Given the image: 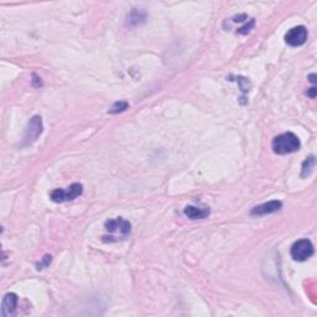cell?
I'll return each instance as SVG.
<instances>
[{
    "mask_svg": "<svg viewBox=\"0 0 317 317\" xmlns=\"http://www.w3.org/2000/svg\"><path fill=\"white\" fill-rule=\"evenodd\" d=\"M105 231L108 236L103 237L104 242H118L128 237L131 231V225L127 219L118 217V218L105 222Z\"/></svg>",
    "mask_w": 317,
    "mask_h": 317,
    "instance_id": "1",
    "label": "cell"
},
{
    "mask_svg": "<svg viewBox=\"0 0 317 317\" xmlns=\"http://www.w3.org/2000/svg\"><path fill=\"white\" fill-rule=\"evenodd\" d=\"M300 140L293 133H284L281 135H278L274 140H273L271 148L273 151L278 155H286L291 154V152L298 151L300 149Z\"/></svg>",
    "mask_w": 317,
    "mask_h": 317,
    "instance_id": "2",
    "label": "cell"
},
{
    "mask_svg": "<svg viewBox=\"0 0 317 317\" xmlns=\"http://www.w3.org/2000/svg\"><path fill=\"white\" fill-rule=\"evenodd\" d=\"M313 245L309 239H300L295 242L291 246V257L296 262H305V260L310 259L313 255Z\"/></svg>",
    "mask_w": 317,
    "mask_h": 317,
    "instance_id": "3",
    "label": "cell"
},
{
    "mask_svg": "<svg viewBox=\"0 0 317 317\" xmlns=\"http://www.w3.org/2000/svg\"><path fill=\"white\" fill-rule=\"evenodd\" d=\"M83 192V186L81 184H73L67 190L57 189L51 192V199L57 203H62L66 201H72V199L77 198L78 196L82 195Z\"/></svg>",
    "mask_w": 317,
    "mask_h": 317,
    "instance_id": "4",
    "label": "cell"
},
{
    "mask_svg": "<svg viewBox=\"0 0 317 317\" xmlns=\"http://www.w3.org/2000/svg\"><path fill=\"white\" fill-rule=\"evenodd\" d=\"M307 29L305 26H295L285 35V42L291 48L302 46L307 40Z\"/></svg>",
    "mask_w": 317,
    "mask_h": 317,
    "instance_id": "5",
    "label": "cell"
},
{
    "mask_svg": "<svg viewBox=\"0 0 317 317\" xmlns=\"http://www.w3.org/2000/svg\"><path fill=\"white\" fill-rule=\"evenodd\" d=\"M41 133H42V120H41V117H32L30 122H29L28 129L25 131L24 145H30V144L36 142Z\"/></svg>",
    "mask_w": 317,
    "mask_h": 317,
    "instance_id": "6",
    "label": "cell"
},
{
    "mask_svg": "<svg viewBox=\"0 0 317 317\" xmlns=\"http://www.w3.org/2000/svg\"><path fill=\"white\" fill-rule=\"evenodd\" d=\"M281 207H283V203H281L280 201H270L266 202V203L254 207L253 210L251 211V214L252 216H265V214L278 212V211L281 210Z\"/></svg>",
    "mask_w": 317,
    "mask_h": 317,
    "instance_id": "7",
    "label": "cell"
},
{
    "mask_svg": "<svg viewBox=\"0 0 317 317\" xmlns=\"http://www.w3.org/2000/svg\"><path fill=\"white\" fill-rule=\"evenodd\" d=\"M17 306V296L16 293L9 292L4 296L2 302V316L9 317L15 312Z\"/></svg>",
    "mask_w": 317,
    "mask_h": 317,
    "instance_id": "8",
    "label": "cell"
},
{
    "mask_svg": "<svg viewBox=\"0 0 317 317\" xmlns=\"http://www.w3.org/2000/svg\"><path fill=\"white\" fill-rule=\"evenodd\" d=\"M185 214L191 219H203L210 214V210L207 207L187 206L185 208Z\"/></svg>",
    "mask_w": 317,
    "mask_h": 317,
    "instance_id": "9",
    "label": "cell"
},
{
    "mask_svg": "<svg viewBox=\"0 0 317 317\" xmlns=\"http://www.w3.org/2000/svg\"><path fill=\"white\" fill-rule=\"evenodd\" d=\"M313 167H315V156L307 157L306 160L304 161V164H302V177H306L307 175H310Z\"/></svg>",
    "mask_w": 317,
    "mask_h": 317,
    "instance_id": "10",
    "label": "cell"
},
{
    "mask_svg": "<svg viewBox=\"0 0 317 317\" xmlns=\"http://www.w3.org/2000/svg\"><path fill=\"white\" fill-rule=\"evenodd\" d=\"M128 103L127 102H118L111 107V109L109 110V113H119V111H124L125 109H128Z\"/></svg>",
    "mask_w": 317,
    "mask_h": 317,
    "instance_id": "11",
    "label": "cell"
},
{
    "mask_svg": "<svg viewBox=\"0 0 317 317\" xmlns=\"http://www.w3.org/2000/svg\"><path fill=\"white\" fill-rule=\"evenodd\" d=\"M253 26H254V20H252L251 24H249V25L246 24L245 26H243V28H240L239 30H238L237 32H238V34H246V32L251 30V29L253 28Z\"/></svg>",
    "mask_w": 317,
    "mask_h": 317,
    "instance_id": "12",
    "label": "cell"
},
{
    "mask_svg": "<svg viewBox=\"0 0 317 317\" xmlns=\"http://www.w3.org/2000/svg\"><path fill=\"white\" fill-rule=\"evenodd\" d=\"M307 96L311 97V98H315L316 97V88L315 87L310 88V90H307Z\"/></svg>",
    "mask_w": 317,
    "mask_h": 317,
    "instance_id": "13",
    "label": "cell"
}]
</instances>
